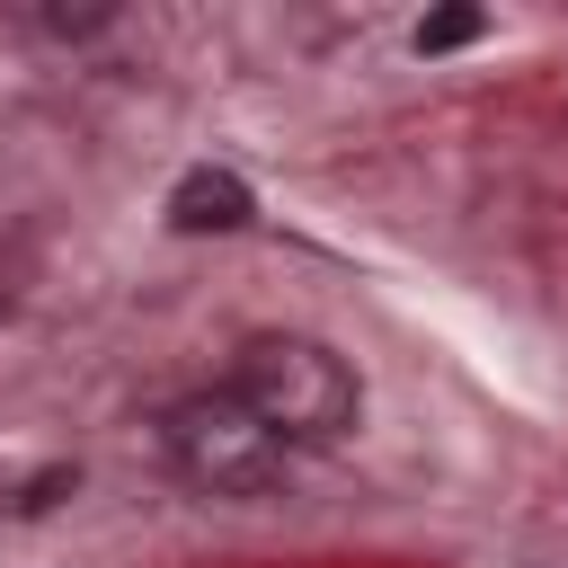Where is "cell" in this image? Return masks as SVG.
Wrapping results in <instances>:
<instances>
[{
  "label": "cell",
  "mask_w": 568,
  "mask_h": 568,
  "mask_svg": "<svg viewBox=\"0 0 568 568\" xmlns=\"http://www.w3.org/2000/svg\"><path fill=\"white\" fill-rule=\"evenodd\" d=\"M231 390L257 408V426L293 453V444H346L355 435V408H364V390H355V373L320 346V337H284V328H266V337H248L240 355H231Z\"/></svg>",
  "instance_id": "6da1fadb"
},
{
  "label": "cell",
  "mask_w": 568,
  "mask_h": 568,
  "mask_svg": "<svg viewBox=\"0 0 568 568\" xmlns=\"http://www.w3.org/2000/svg\"><path fill=\"white\" fill-rule=\"evenodd\" d=\"M169 462H178L204 497H231V506H257V497L284 488V444L257 426V408H248L231 382L169 408Z\"/></svg>",
  "instance_id": "7a4b0ae2"
},
{
  "label": "cell",
  "mask_w": 568,
  "mask_h": 568,
  "mask_svg": "<svg viewBox=\"0 0 568 568\" xmlns=\"http://www.w3.org/2000/svg\"><path fill=\"white\" fill-rule=\"evenodd\" d=\"M257 204H248V186L231 178V169H186L178 178V195H169V222L178 231H240Z\"/></svg>",
  "instance_id": "3957f363"
},
{
  "label": "cell",
  "mask_w": 568,
  "mask_h": 568,
  "mask_svg": "<svg viewBox=\"0 0 568 568\" xmlns=\"http://www.w3.org/2000/svg\"><path fill=\"white\" fill-rule=\"evenodd\" d=\"M479 27H488V18H479V9H435V18H426V27H417V53H453V44H470V36H479Z\"/></svg>",
  "instance_id": "277c9868"
}]
</instances>
